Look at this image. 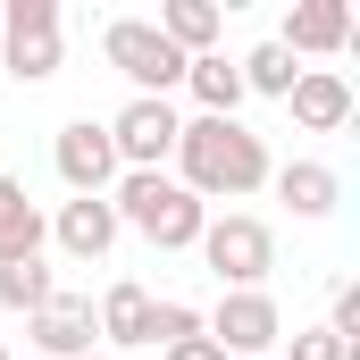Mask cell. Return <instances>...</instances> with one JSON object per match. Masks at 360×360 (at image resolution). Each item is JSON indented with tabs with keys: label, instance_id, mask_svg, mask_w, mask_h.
I'll return each instance as SVG.
<instances>
[{
	"label": "cell",
	"instance_id": "6da1fadb",
	"mask_svg": "<svg viewBox=\"0 0 360 360\" xmlns=\"http://www.w3.org/2000/svg\"><path fill=\"white\" fill-rule=\"evenodd\" d=\"M176 168L184 193L210 210V201H252L269 184V143L243 126V117H184L176 126Z\"/></svg>",
	"mask_w": 360,
	"mask_h": 360
},
{
	"label": "cell",
	"instance_id": "7a4b0ae2",
	"mask_svg": "<svg viewBox=\"0 0 360 360\" xmlns=\"http://www.w3.org/2000/svg\"><path fill=\"white\" fill-rule=\"evenodd\" d=\"M109 210H117V226H134V235L160 243V252H193L201 226H210V210H201L168 168H160V176H117L109 184Z\"/></svg>",
	"mask_w": 360,
	"mask_h": 360
},
{
	"label": "cell",
	"instance_id": "3957f363",
	"mask_svg": "<svg viewBox=\"0 0 360 360\" xmlns=\"http://www.w3.org/2000/svg\"><path fill=\"white\" fill-rule=\"evenodd\" d=\"M210 276L226 285V293H269V269H276V235L269 218H252V210H226V218H210L201 226V243H193Z\"/></svg>",
	"mask_w": 360,
	"mask_h": 360
},
{
	"label": "cell",
	"instance_id": "277c9868",
	"mask_svg": "<svg viewBox=\"0 0 360 360\" xmlns=\"http://www.w3.org/2000/svg\"><path fill=\"white\" fill-rule=\"evenodd\" d=\"M101 59L134 84V101H168V92L184 84V51L151 25V17H117V25L101 34Z\"/></svg>",
	"mask_w": 360,
	"mask_h": 360
},
{
	"label": "cell",
	"instance_id": "5b68a950",
	"mask_svg": "<svg viewBox=\"0 0 360 360\" xmlns=\"http://www.w3.org/2000/svg\"><path fill=\"white\" fill-rule=\"evenodd\" d=\"M0 68L17 84L59 76V0H0Z\"/></svg>",
	"mask_w": 360,
	"mask_h": 360
},
{
	"label": "cell",
	"instance_id": "8992f818",
	"mask_svg": "<svg viewBox=\"0 0 360 360\" xmlns=\"http://www.w3.org/2000/svg\"><path fill=\"white\" fill-rule=\"evenodd\" d=\"M176 101H126L117 117H109V151H117V168L126 176H160L168 160H176Z\"/></svg>",
	"mask_w": 360,
	"mask_h": 360
},
{
	"label": "cell",
	"instance_id": "52a82bcc",
	"mask_svg": "<svg viewBox=\"0 0 360 360\" xmlns=\"http://www.w3.org/2000/svg\"><path fill=\"white\" fill-rule=\"evenodd\" d=\"M201 335L226 360H269L276 344H285V310H276L269 293H226V302L201 319Z\"/></svg>",
	"mask_w": 360,
	"mask_h": 360
},
{
	"label": "cell",
	"instance_id": "ba28073f",
	"mask_svg": "<svg viewBox=\"0 0 360 360\" xmlns=\"http://www.w3.org/2000/svg\"><path fill=\"white\" fill-rule=\"evenodd\" d=\"M51 168H59V184H68L76 201H101L109 184L126 176V168H117V151H109V126H101V117H68V126H59Z\"/></svg>",
	"mask_w": 360,
	"mask_h": 360
},
{
	"label": "cell",
	"instance_id": "9c48e42d",
	"mask_svg": "<svg viewBox=\"0 0 360 360\" xmlns=\"http://www.w3.org/2000/svg\"><path fill=\"white\" fill-rule=\"evenodd\" d=\"M25 335H34V360H92V352H101L92 293H51V302L25 319Z\"/></svg>",
	"mask_w": 360,
	"mask_h": 360
},
{
	"label": "cell",
	"instance_id": "30bf717a",
	"mask_svg": "<svg viewBox=\"0 0 360 360\" xmlns=\"http://www.w3.org/2000/svg\"><path fill=\"white\" fill-rule=\"evenodd\" d=\"M285 109H293V126H302V134H344L360 101H352V84H344L335 68H302L293 92H285Z\"/></svg>",
	"mask_w": 360,
	"mask_h": 360
},
{
	"label": "cell",
	"instance_id": "8fae6325",
	"mask_svg": "<svg viewBox=\"0 0 360 360\" xmlns=\"http://www.w3.org/2000/svg\"><path fill=\"white\" fill-rule=\"evenodd\" d=\"M276 51H293V59H335V51H352V8H344V0H293Z\"/></svg>",
	"mask_w": 360,
	"mask_h": 360
},
{
	"label": "cell",
	"instance_id": "7c38bea8",
	"mask_svg": "<svg viewBox=\"0 0 360 360\" xmlns=\"http://www.w3.org/2000/svg\"><path fill=\"white\" fill-rule=\"evenodd\" d=\"M92 319H101V344H109V360H143L151 352V293L143 285H109L101 302H92Z\"/></svg>",
	"mask_w": 360,
	"mask_h": 360
},
{
	"label": "cell",
	"instance_id": "4fadbf2b",
	"mask_svg": "<svg viewBox=\"0 0 360 360\" xmlns=\"http://www.w3.org/2000/svg\"><path fill=\"white\" fill-rule=\"evenodd\" d=\"M42 235H59L68 260H101V252L117 243V210H109V193H101V201H59V218H51Z\"/></svg>",
	"mask_w": 360,
	"mask_h": 360
},
{
	"label": "cell",
	"instance_id": "5bb4252c",
	"mask_svg": "<svg viewBox=\"0 0 360 360\" xmlns=\"http://www.w3.org/2000/svg\"><path fill=\"white\" fill-rule=\"evenodd\" d=\"M276 201L293 210V218H327L335 201H344V176L327 168V160H285V168H269Z\"/></svg>",
	"mask_w": 360,
	"mask_h": 360
},
{
	"label": "cell",
	"instance_id": "9a60e30c",
	"mask_svg": "<svg viewBox=\"0 0 360 360\" xmlns=\"http://www.w3.org/2000/svg\"><path fill=\"white\" fill-rule=\"evenodd\" d=\"M8 260H42V210L17 176H0V269Z\"/></svg>",
	"mask_w": 360,
	"mask_h": 360
},
{
	"label": "cell",
	"instance_id": "2e32d148",
	"mask_svg": "<svg viewBox=\"0 0 360 360\" xmlns=\"http://www.w3.org/2000/svg\"><path fill=\"white\" fill-rule=\"evenodd\" d=\"M151 25L176 42L184 59H201V51H218V34H226V8H218V0H168Z\"/></svg>",
	"mask_w": 360,
	"mask_h": 360
},
{
	"label": "cell",
	"instance_id": "e0dca14e",
	"mask_svg": "<svg viewBox=\"0 0 360 360\" xmlns=\"http://www.w3.org/2000/svg\"><path fill=\"white\" fill-rule=\"evenodd\" d=\"M184 92L201 101V117H235V109H243V76H235V59H226V51L184 59Z\"/></svg>",
	"mask_w": 360,
	"mask_h": 360
},
{
	"label": "cell",
	"instance_id": "ac0fdd59",
	"mask_svg": "<svg viewBox=\"0 0 360 360\" xmlns=\"http://www.w3.org/2000/svg\"><path fill=\"white\" fill-rule=\"evenodd\" d=\"M235 76H243V92L285 101V92H293V76H302V59H293V51H276V42H260V51H243V59H235Z\"/></svg>",
	"mask_w": 360,
	"mask_h": 360
},
{
	"label": "cell",
	"instance_id": "d6986e66",
	"mask_svg": "<svg viewBox=\"0 0 360 360\" xmlns=\"http://www.w3.org/2000/svg\"><path fill=\"white\" fill-rule=\"evenodd\" d=\"M51 293H59V276L42 269V260H8V269H0V310H25V319H34Z\"/></svg>",
	"mask_w": 360,
	"mask_h": 360
},
{
	"label": "cell",
	"instance_id": "ffe728a7",
	"mask_svg": "<svg viewBox=\"0 0 360 360\" xmlns=\"http://www.w3.org/2000/svg\"><path fill=\"white\" fill-rule=\"evenodd\" d=\"M201 335V310L193 302H151V352H176Z\"/></svg>",
	"mask_w": 360,
	"mask_h": 360
},
{
	"label": "cell",
	"instance_id": "44dd1931",
	"mask_svg": "<svg viewBox=\"0 0 360 360\" xmlns=\"http://www.w3.org/2000/svg\"><path fill=\"white\" fill-rule=\"evenodd\" d=\"M327 335L360 352V285H335V302H327Z\"/></svg>",
	"mask_w": 360,
	"mask_h": 360
},
{
	"label": "cell",
	"instance_id": "7402d4cb",
	"mask_svg": "<svg viewBox=\"0 0 360 360\" xmlns=\"http://www.w3.org/2000/svg\"><path fill=\"white\" fill-rule=\"evenodd\" d=\"M285 360H360L352 344H335V335H327V327H302V335H293V352Z\"/></svg>",
	"mask_w": 360,
	"mask_h": 360
},
{
	"label": "cell",
	"instance_id": "603a6c76",
	"mask_svg": "<svg viewBox=\"0 0 360 360\" xmlns=\"http://www.w3.org/2000/svg\"><path fill=\"white\" fill-rule=\"evenodd\" d=\"M160 360H226V352H218L210 335H193V344H176V352H160Z\"/></svg>",
	"mask_w": 360,
	"mask_h": 360
},
{
	"label": "cell",
	"instance_id": "cb8c5ba5",
	"mask_svg": "<svg viewBox=\"0 0 360 360\" xmlns=\"http://www.w3.org/2000/svg\"><path fill=\"white\" fill-rule=\"evenodd\" d=\"M92 360H109V352H92Z\"/></svg>",
	"mask_w": 360,
	"mask_h": 360
},
{
	"label": "cell",
	"instance_id": "d4e9b609",
	"mask_svg": "<svg viewBox=\"0 0 360 360\" xmlns=\"http://www.w3.org/2000/svg\"><path fill=\"white\" fill-rule=\"evenodd\" d=\"M143 360H160V352H143Z\"/></svg>",
	"mask_w": 360,
	"mask_h": 360
},
{
	"label": "cell",
	"instance_id": "484cf974",
	"mask_svg": "<svg viewBox=\"0 0 360 360\" xmlns=\"http://www.w3.org/2000/svg\"><path fill=\"white\" fill-rule=\"evenodd\" d=\"M0 360H8V352H0Z\"/></svg>",
	"mask_w": 360,
	"mask_h": 360
}]
</instances>
